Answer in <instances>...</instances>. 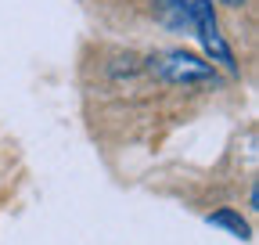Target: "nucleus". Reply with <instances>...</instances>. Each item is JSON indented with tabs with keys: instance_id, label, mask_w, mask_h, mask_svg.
I'll use <instances>...</instances> for the list:
<instances>
[{
	"instance_id": "1",
	"label": "nucleus",
	"mask_w": 259,
	"mask_h": 245,
	"mask_svg": "<svg viewBox=\"0 0 259 245\" xmlns=\"http://www.w3.org/2000/svg\"><path fill=\"white\" fill-rule=\"evenodd\" d=\"M148 69L162 83H173V87H212L220 79L209 61H202L198 54H191V51H180V47L151 54L148 58Z\"/></svg>"
},
{
	"instance_id": "2",
	"label": "nucleus",
	"mask_w": 259,
	"mask_h": 245,
	"mask_svg": "<svg viewBox=\"0 0 259 245\" xmlns=\"http://www.w3.org/2000/svg\"><path fill=\"white\" fill-rule=\"evenodd\" d=\"M191 11H194V36H198L205 58H209V65L223 69V72H231L238 76V58L231 51V44L223 40L220 33V18H216V8H212V0H191Z\"/></svg>"
},
{
	"instance_id": "3",
	"label": "nucleus",
	"mask_w": 259,
	"mask_h": 245,
	"mask_svg": "<svg viewBox=\"0 0 259 245\" xmlns=\"http://www.w3.org/2000/svg\"><path fill=\"white\" fill-rule=\"evenodd\" d=\"M151 15H155L158 25H166L169 33H187V36H194L191 0H151Z\"/></svg>"
},
{
	"instance_id": "4",
	"label": "nucleus",
	"mask_w": 259,
	"mask_h": 245,
	"mask_svg": "<svg viewBox=\"0 0 259 245\" xmlns=\"http://www.w3.org/2000/svg\"><path fill=\"white\" fill-rule=\"evenodd\" d=\"M209 224H216V227H227L234 238H252V231H248V224L241 220V213H234V209H216V213H209Z\"/></svg>"
},
{
	"instance_id": "5",
	"label": "nucleus",
	"mask_w": 259,
	"mask_h": 245,
	"mask_svg": "<svg viewBox=\"0 0 259 245\" xmlns=\"http://www.w3.org/2000/svg\"><path fill=\"white\" fill-rule=\"evenodd\" d=\"M220 4H227V8H245L248 0H220Z\"/></svg>"
}]
</instances>
